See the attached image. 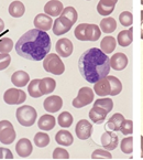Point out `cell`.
<instances>
[{"label": "cell", "mask_w": 143, "mask_h": 160, "mask_svg": "<svg viewBox=\"0 0 143 160\" xmlns=\"http://www.w3.org/2000/svg\"><path fill=\"white\" fill-rule=\"evenodd\" d=\"M124 120H126V118H124V116L122 114L116 113L108 119L106 128L109 130H112V132H119Z\"/></svg>", "instance_id": "23"}, {"label": "cell", "mask_w": 143, "mask_h": 160, "mask_svg": "<svg viewBox=\"0 0 143 160\" xmlns=\"http://www.w3.org/2000/svg\"><path fill=\"white\" fill-rule=\"evenodd\" d=\"M109 82H110V86H111V96H116V95L120 94L122 91V83L120 82L119 78H117L116 76L112 75H107Z\"/></svg>", "instance_id": "32"}, {"label": "cell", "mask_w": 143, "mask_h": 160, "mask_svg": "<svg viewBox=\"0 0 143 160\" xmlns=\"http://www.w3.org/2000/svg\"><path fill=\"white\" fill-rule=\"evenodd\" d=\"M43 68H44V70L46 72H50V73L54 74V75H61L65 71V65L62 62L60 55L54 54V53H49L44 58Z\"/></svg>", "instance_id": "4"}, {"label": "cell", "mask_w": 143, "mask_h": 160, "mask_svg": "<svg viewBox=\"0 0 143 160\" xmlns=\"http://www.w3.org/2000/svg\"><path fill=\"white\" fill-rule=\"evenodd\" d=\"M36 111L30 105H24L20 106L19 108L17 109V120L19 122L20 125L24 126V127H30L36 120Z\"/></svg>", "instance_id": "5"}, {"label": "cell", "mask_w": 143, "mask_h": 160, "mask_svg": "<svg viewBox=\"0 0 143 160\" xmlns=\"http://www.w3.org/2000/svg\"><path fill=\"white\" fill-rule=\"evenodd\" d=\"M55 141L61 146H70L73 144L74 138L73 135L70 134L68 130L62 129L60 132H57L56 135H55Z\"/></svg>", "instance_id": "25"}, {"label": "cell", "mask_w": 143, "mask_h": 160, "mask_svg": "<svg viewBox=\"0 0 143 160\" xmlns=\"http://www.w3.org/2000/svg\"><path fill=\"white\" fill-rule=\"evenodd\" d=\"M94 105L99 106V107H101V108L106 109L108 113H110V112L112 111V108H113V102H112V99L109 98V97H105V98L97 99V101L95 102Z\"/></svg>", "instance_id": "36"}, {"label": "cell", "mask_w": 143, "mask_h": 160, "mask_svg": "<svg viewBox=\"0 0 143 160\" xmlns=\"http://www.w3.org/2000/svg\"><path fill=\"white\" fill-rule=\"evenodd\" d=\"M87 1H90V0H87Z\"/></svg>", "instance_id": "48"}, {"label": "cell", "mask_w": 143, "mask_h": 160, "mask_svg": "<svg viewBox=\"0 0 143 160\" xmlns=\"http://www.w3.org/2000/svg\"><path fill=\"white\" fill-rule=\"evenodd\" d=\"M34 144L39 148H44L50 144V136L46 132H38L34 136Z\"/></svg>", "instance_id": "33"}, {"label": "cell", "mask_w": 143, "mask_h": 160, "mask_svg": "<svg viewBox=\"0 0 143 160\" xmlns=\"http://www.w3.org/2000/svg\"><path fill=\"white\" fill-rule=\"evenodd\" d=\"M119 21L123 27H130L133 22V16L130 11H123L119 14Z\"/></svg>", "instance_id": "37"}, {"label": "cell", "mask_w": 143, "mask_h": 160, "mask_svg": "<svg viewBox=\"0 0 143 160\" xmlns=\"http://www.w3.org/2000/svg\"><path fill=\"white\" fill-rule=\"evenodd\" d=\"M63 106V99L57 95H52L46 97V99L43 103V107L47 113H56Z\"/></svg>", "instance_id": "13"}, {"label": "cell", "mask_w": 143, "mask_h": 160, "mask_svg": "<svg viewBox=\"0 0 143 160\" xmlns=\"http://www.w3.org/2000/svg\"><path fill=\"white\" fill-rule=\"evenodd\" d=\"M141 158L143 159V136H141Z\"/></svg>", "instance_id": "46"}, {"label": "cell", "mask_w": 143, "mask_h": 160, "mask_svg": "<svg viewBox=\"0 0 143 160\" xmlns=\"http://www.w3.org/2000/svg\"><path fill=\"white\" fill-rule=\"evenodd\" d=\"M39 83H40V80L39 78H35V80H32L30 83H29L28 86V92L29 95L33 98H39V97L42 96V92L40 91V86H39Z\"/></svg>", "instance_id": "30"}, {"label": "cell", "mask_w": 143, "mask_h": 160, "mask_svg": "<svg viewBox=\"0 0 143 160\" xmlns=\"http://www.w3.org/2000/svg\"><path fill=\"white\" fill-rule=\"evenodd\" d=\"M13 48V41L9 38H2L0 40V53H9Z\"/></svg>", "instance_id": "38"}, {"label": "cell", "mask_w": 143, "mask_h": 160, "mask_svg": "<svg viewBox=\"0 0 143 160\" xmlns=\"http://www.w3.org/2000/svg\"><path fill=\"white\" fill-rule=\"evenodd\" d=\"M107 115H108V112L106 111V109L101 108V107H99V106L94 105L93 106V108L90 109V112H89L88 116L95 124H98L99 125V124L105 122Z\"/></svg>", "instance_id": "21"}, {"label": "cell", "mask_w": 143, "mask_h": 160, "mask_svg": "<svg viewBox=\"0 0 143 160\" xmlns=\"http://www.w3.org/2000/svg\"><path fill=\"white\" fill-rule=\"evenodd\" d=\"M30 76L24 71H16L11 76V82L16 87H24L29 84Z\"/></svg>", "instance_id": "22"}, {"label": "cell", "mask_w": 143, "mask_h": 160, "mask_svg": "<svg viewBox=\"0 0 143 160\" xmlns=\"http://www.w3.org/2000/svg\"><path fill=\"white\" fill-rule=\"evenodd\" d=\"M128 58L124 53L117 52L110 58V68L115 71H122L128 65Z\"/></svg>", "instance_id": "15"}, {"label": "cell", "mask_w": 143, "mask_h": 160, "mask_svg": "<svg viewBox=\"0 0 143 160\" xmlns=\"http://www.w3.org/2000/svg\"><path fill=\"white\" fill-rule=\"evenodd\" d=\"M11 57L9 53H0V71L6 70L10 65Z\"/></svg>", "instance_id": "42"}, {"label": "cell", "mask_w": 143, "mask_h": 160, "mask_svg": "<svg viewBox=\"0 0 143 160\" xmlns=\"http://www.w3.org/2000/svg\"><path fill=\"white\" fill-rule=\"evenodd\" d=\"M118 142H119V138H118L116 132H112V130L103 132L101 136V145L103 148L109 151L115 150L118 146Z\"/></svg>", "instance_id": "11"}, {"label": "cell", "mask_w": 143, "mask_h": 160, "mask_svg": "<svg viewBox=\"0 0 143 160\" xmlns=\"http://www.w3.org/2000/svg\"><path fill=\"white\" fill-rule=\"evenodd\" d=\"M55 49H56V53L62 58H68L72 53H73V43L69 39L67 38H63L60 39L56 42L55 45Z\"/></svg>", "instance_id": "12"}, {"label": "cell", "mask_w": 143, "mask_h": 160, "mask_svg": "<svg viewBox=\"0 0 143 160\" xmlns=\"http://www.w3.org/2000/svg\"><path fill=\"white\" fill-rule=\"evenodd\" d=\"M141 39L143 40V9L141 10Z\"/></svg>", "instance_id": "44"}, {"label": "cell", "mask_w": 143, "mask_h": 160, "mask_svg": "<svg viewBox=\"0 0 143 160\" xmlns=\"http://www.w3.org/2000/svg\"><path fill=\"white\" fill-rule=\"evenodd\" d=\"M116 45H117V40L111 35H107L101 40L100 49L102 52H105L106 54H109V53H112L115 51Z\"/></svg>", "instance_id": "27"}, {"label": "cell", "mask_w": 143, "mask_h": 160, "mask_svg": "<svg viewBox=\"0 0 143 160\" xmlns=\"http://www.w3.org/2000/svg\"><path fill=\"white\" fill-rule=\"evenodd\" d=\"M53 159H64V160L69 159V153L64 148L57 147V148H55L54 151H53Z\"/></svg>", "instance_id": "40"}, {"label": "cell", "mask_w": 143, "mask_h": 160, "mask_svg": "<svg viewBox=\"0 0 143 160\" xmlns=\"http://www.w3.org/2000/svg\"><path fill=\"white\" fill-rule=\"evenodd\" d=\"M78 68L82 76L88 83L95 84L106 78L110 72V59L108 54L98 48H92L82 54L78 61Z\"/></svg>", "instance_id": "2"}, {"label": "cell", "mask_w": 143, "mask_h": 160, "mask_svg": "<svg viewBox=\"0 0 143 160\" xmlns=\"http://www.w3.org/2000/svg\"><path fill=\"white\" fill-rule=\"evenodd\" d=\"M61 16L67 18V19L70 20V21L73 22V23H75V22L77 21V19H78L77 11H76V9L74 7H66V8H64L63 11H62V13H61Z\"/></svg>", "instance_id": "35"}, {"label": "cell", "mask_w": 143, "mask_h": 160, "mask_svg": "<svg viewBox=\"0 0 143 160\" xmlns=\"http://www.w3.org/2000/svg\"><path fill=\"white\" fill-rule=\"evenodd\" d=\"M39 86H40V91L42 92L43 95L51 94L55 90V87H56V82L52 78H44L40 80Z\"/></svg>", "instance_id": "26"}, {"label": "cell", "mask_w": 143, "mask_h": 160, "mask_svg": "<svg viewBox=\"0 0 143 160\" xmlns=\"http://www.w3.org/2000/svg\"><path fill=\"white\" fill-rule=\"evenodd\" d=\"M73 22L68 20L67 18L63 16H60L57 19H55V22H53V27L52 30L55 35H63L67 33L70 30V28L73 27Z\"/></svg>", "instance_id": "9"}, {"label": "cell", "mask_w": 143, "mask_h": 160, "mask_svg": "<svg viewBox=\"0 0 143 160\" xmlns=\"http://www.w3.org/2000/svg\"><path fill=\"white\" fill-rule=\"evenodd\" d=\"M120 147H121V150L123 153H127V155L132 153V150H133V138L131 136L123 138L121 140Z\"/></svg>", "instance_id": "34"}, {"label": "cell", "mask_w": 143, "mask_h": 160, "mask_svg": "<svg viewBox=\"0 0 143 160\" xmlns=\"http://www.w3.org/2000/svg\"><path fill=\"white\" fill-rule=\"evenodd\" d=\"M34 27L36 29H40L42 31H49L53 27V20L52 17L46 13H39L38 16L34 18Z\"/></svg>", "instance_id": "14"}, {"label": "cell", "mask_w": 143, "mask_h": 160, "mask_svg": "<svg viewBox=\"0 0 143 160\" xmlns=\"http://www.w3.org/2000/svg\"><path fill=\"white\" fill-rule=\"evenodd\" d=\"M16 139L14 127L9 120H0V142L11 145Z\"/></svg>", "instance_id": "7"}, {"label": "cell", "mask_w": 143, "mask_h": 160, "mask_svg": "<svg viewBox=\"0 0 143 160\" xmlns=\"http://www.w3.org/2000/svg\"><path fill=\"white\" fill-rule=\"evenodd\" d=\"M100 30L105 33H112L113 31L117 29V21L115 20V18H111V17H108V18H103L100 21Z\"/></svg>", "instance_id": "29"}, {"label": "cell", "mask_w": 143, "mask_h": 160, "mask_svg": "<svg viewBox=\"0 0 143 160\" xmlns=\"http://www.w3.org/2000/svg\"><path fill=\"white\" fill-rule=\"evenodd\" d=\"M0 159H13V155L8 148L0 147Z\"/></svg>", "instance_id": "43"}, {"label": "cell", "mask_w": 143, "mask_h": 160, "mask_svg": "<svg viewBox=\"0 0 143 160\" xmlns=\"http://www.w3.org/2000/svg\"><path fill=\"white\" fill-rule=\"evenodd\" d=\"M73 115L69 113V112H63L59 115V118H57V122L59 125L63 128H68L72 126L73 124Z\"/></svg>", "instance_id": "31"}, {"label": "cell", "mask_w": 143, "mask_h": 160, "mask_svg": "<svg viewBox=\"0 0 143 160\" xmlns=\"http://www.w3.org/2000/svg\"><path fill=\"white\" fill-rule=\"evenodd\" d=\"M26 99V94L19 88H9L3 94V101L8 105H20Z\"/></svg>", "instance_id": "8"}, {"label": "cell", "mask_w": 143, "mask_h": 160, "mask_svg": "<svg viewBox=\"0 0 143 160\" xmlns=\"http://www.w3.org/2000/svg\"><path fill=\"white\" fill-rule=\"evenodd\" d=\"M76 39L79 41H97L101 35L100 27L97 24H88V23H80L76 27L74 31Z\"/></svg>", "instance_id": "3"}, {"label": "cell", "mask_w": 143, "mask_h": 160, "mask_svg": "<svg viewBox=\"0 0 143 160\" xmlns=\"http://www.w3.org/2000/svg\"><path fill=\"white\" fill-rule=\"evenodd\" d=\"M118 0H100L97 5V11L99 14L103 17H108L115 10V7L117 5Z\"/></svg>", "instance_id": "18"}, {"label": "cell", "mask_w": 143, "mask_h": 160, "mask_svg": "<svg viewBox=\"0 0 143 160\" xmlns=\"http://www.w3.org/2000/svg\"><path fill=\"white\" fill-rule=\"evenodd\" d=\"M141 5H143V0H141Z\"/></svg>", "instance_id": "47"}, {"label": "cell", "mask_w": 143, "mask_h": 160, "mask_svg": "<svg viewBox=\"0 0 143 160\" xmlns=\"http://www.w3.org/2000/svg\"><path fill=\"white\" fill-rule=\"evenodd\" d=\"M3 29H5V22H3V20L0 18V32L3 31Z\"/></svg>", "instance_id": "45"}, {"label": "cell", "mask_w": 143, "mask_h": 160, "mask_svg": "<svg viewBox=\"0 0 143 160\" xmlns=\"http://www.w3.org/2000/svg\"><path fill=\"white\" fill-rule=\"evenodd\" d=\"M94 91L90 88V87H82L79 91H78L77 97L73 99V106L75 108H82L85 106L89 105L94 101Z\"/></svg>", "instance_id": "6"}, {"label": "cell", "mask_w": 143, "mask_h": 160, "mask_svg": "<svg viewBox=\"0 0 143 160\" xmlns=\"http://www.w3.org/2000/svg\"><path fill=\"white\" fill-rule=\"evenodd\" d=\"M63 9V3L59 0H50L44 6V12L51 17H60Z\"/></svg>", "instance_id": "19"}, {"label": "cell", "mask_w": 143, "mask_h": 160, "mask_svg": "<svg viewBox=\"0 0 143 160\" xmlns=\"http://www.w3.org/2000/svg\"><path fill=\"white\" fill-rule=\"evenodd\" d=\"M8 10H9V13L11 17H13V18H20V17L23 16L24 12H26V7H24V5L21 1L16 0V1L10 3L9 9Z\"/></svg>", "instance_id": "28"}, {"label": "cell", "mask_w": 143, "mask_h": 160, "mask_svg": "<svg viewBox=\"0 0 143 160\" xmlns=\"http://www.w3.org/2000/svg\"><path fill=\"white\" fill-rule=\"evenodd\" d=\"M51 39L46 31L32 29L26 32L16 43V51L20 57L31 61H42L50 53Z\"/></svg>", "instance_id": "1"}, {"label": "cell", "mask_w": 143, "mask_h": 160, "mask_svg": "<svg viewBox=\"0 0 143 160\" xmlns=\"http://www.w3.org/2000/svg\"><path fill=\"white\" fill-rule=\"evenodd\" d=\"M120 132L123 135H131L133 132V122L130 119H126L120 128Z\"/></svg>", "instance_id": "41"}, {"label": "cell", "mask_w": 143, "mask_h": 160, "mask_svg": "<svg viewBox=\"0 0 143 160\" xmlns=\"http://www.w3.org/2000/svg\"><path fill=\"white\" fill-rule=\"evenodd\" d=\"M75 132L80 140H86L90 138L93 134V124L87 119H82L77 122L75 128Z\"/></svg>", "instance_id": "10"}, {"label": "cell", "mask_w": 143, "mask_h": 160, "mask_svg": "<svg viewBox=\"0 0 143 160\" xmlns=\"http://www.w3.org/2000/svg\"><path fill=\"white\" fill-rule=\"evenodd\" d=\"M17 153L22 158H26L32 153V142L28 138H21L16 145Z\"/></svg>", "instance_id": "17"}, {"label": "cell", "mask_w": 143, "mask_h": 160, "mask_svg": "<svg viewBox=\"0 0 143 160\" xmlns=\"http://www.w3.org/2000/svg\"><path fill=\"white\" fill-rule=\"evenodd\" d=\"M92 159H112V155L107 149H96L92 153Z\"/></svg>", "instance_id": "39"}, {"label": "cell", "mask_w": 143, "mask_h": 160, "mask_svg": "<svg viewBox=\"0 0 143 160\" xmlns=\"http://www.w3.org/2000/svg\"><path fill=\"white\" fill-rule=\"evenodd\" d=\"M94 92L100 97H105V96L110 95L111 86H110V82H109V80H108L107 76L103 78H101V80H99L98 82L95 83Z\"/></svg>", "instance_id": "16"}, {"label": "cell", "mask_w": 143, "mask_h": 160, "mask_svg": "<svg viewBox=\"0 0 143 160\" xmlns=\"http://www.w3.org/2000/svg\"><path fill=\"white\" fill-rule=\"evenodd\" d=\"M133 41V28L130 27L128 30H122L119 32L117 37V42L120 47L122 48H127Z\"/></svg>", "instance_id": "20"}, {"label": "cell", "mask_w": 143, "mask_h": 160, "mask_svg": "<svg viewBox=\"0 0 143 160\" xmlns=\"http://www.w3.org/2000/svg\"><path fill=\"white\" fill-rule=\"evenodd\" d=\"M56 120L53 115H42L38 122V126L41 130L44 132H50L55 127Z\"/></svg>", "instance_id": "24"}]
</instances>
